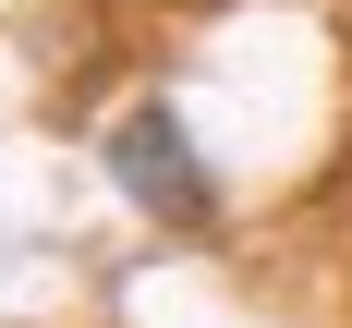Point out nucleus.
<instances>
[{"instance_id": "nucleus-1", "label": "nucleus", "mask_w": 352, "mask_h": 328, "mask_svg": "<svg viewBox=\"0 0 352 328\" xmlns=\"http://www.w3.org/2000/svg\"><path fill=\"white\" fill-rule=\"evenodd\" d=\"M109 182L146 219H170V231H219V182H207V158H195V134H182L170 98H134L109 122Z\"/></svg>"}]
</instances>
